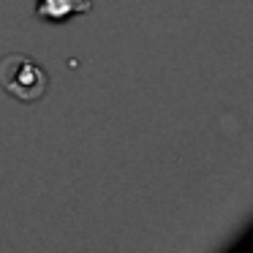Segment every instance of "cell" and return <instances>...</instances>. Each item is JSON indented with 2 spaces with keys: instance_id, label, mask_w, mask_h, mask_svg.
Wrapping results in <instances>:
<instances>
[{
  "instance_id": "cell-1",
  "label": "cell",
  "mask_w": 253,
  "mask_h": 253,
  "mask_svg": "<svg viewBox=\"0 0 253 253\" xmlns=\"http://www.w3.org/2000/svg\"><path fill=\"white\" fill-rule=\"evenodd\" d=\"M0 87L19 104H36L49 90V74L36 57L25 52H8L0 57Z\"/></svg>"
},
{
  "instance_id": "cell-2",
  "label": "cell",
  "mask_w": 253,
  "mask_h": 253,
  "mask_svg": "<svg viewBox=\"0 0 253 253\" xmlns=\"http://www.w3.org/2000/svg\"><path fill=\"white\" fill-rule=\"evenodd\" d=\"M93 0H33L36 19L49 25H63L74 17H84L93 11Z\"/></svg>"
}]
</instances>
